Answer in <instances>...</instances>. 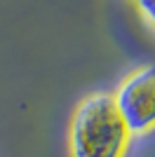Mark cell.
I'll return each instance as SVG.
<instances>
[{
	"instance_id": "6da1fadb",
	"label": "cell",
	"mask_w": 155,
	"mask_h": 157,
	"mask_svg": "<svg viewBox=\"0 0 155 157\" xmlns=\"http://www.w3.org/2000/svg\"><path fill=\"white\" fill-rule=\"evenodd\" d=\"M129 134L110 92H94L75 105L68 122L71 157H127Z\"/></svg>"
},
{
	"instance_id": "7a4b0ae2",
	"label": "cell",
	"mask_w": 155,
	"mask_h": 157,
	"mask_svg": "<svg viewBox=\"0 0 155 157\" xmlns=\"http://www.w3.org/2000/svg\"><path fill=\"white\" fill-rule=\"evenodd\" d=\"M113 101L132 136L155 131V63H141L120 80Z\"/></svg>"
},
{
	"instance_id": "3957f363",
	"label": "cell",
	"mask_w": 155,
	"mask_h": 157,
	"mask_svg": "<svg viewBox=\"0 0 155 157\" xmlns=\"http://www.w3.org/2000/svg\"><path fill=\"white\" fill-rule=\"evenodd\" d=\"M136 2V7L143 12V17L153 24V28H155V0H134Z\"/></svg>"
}]
</instances>
